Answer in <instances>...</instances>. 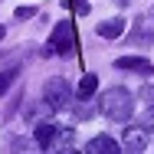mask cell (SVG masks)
Listing matches in <instances>:
<instances>
[{
	"label": "cell",
	"mask_w": 154,
	"mask_h": 154,
	"mask_svg": "<svg viewBox=\"0 0 154 154\" xmlns=\"http://www.w3.org/2000/svg\"><path fill=\"white\" fill-rule=\"evenodd\" d=\"M102 112L112 118V122H128L131 115H134V95L128 92V89H108L105 98H102Z\"/></svg>",
	"instance_id": "obj_1"
},
{
	"label": "cell",
	"mask_w": 154,
	"mask_h": 154,
	"mask_svg": "<svg viewBox=\"0 0 154 154\" xmlns=\"http://www.w3.org/2000/svg\"><path fill=\"white\" fill-rule=\"evenodd\" d=\"M72 49H75V26L69 20H62V23H56V30L46 43V56H66Z\"/></svg>",
	"instance_id": "obj_2"
},
{
	"label": "cell",
	"mask_w": 154,
	"mask_h": 154,
	"mask_svg": "<svg viewBox=\"0 0 154 154\" xmlns=\"http://www.w3.org/2000/svg\"><path fill=\"white\" fill-rule=\"evenodd\" d=\"M43 98H46V105H49L53 112L66 108V105H69V82H66V79H49L46 89H43Z\"/></svg>",
	"instance_id": "obj_3"
},
{
	"label": "cell",
	"mask_w": 154,
	"mask_h": 154,
	"mask_svg": "<svg viewBox=\"0 0 154 154\" xmlns=\"http://www.w3.org/2000/svg\"><path fill=\"white\" fill-rule=\"evenodd\" d=\"M59 138H62V128H56V125H39V128H36V144H39L43 151H49Z\"/></svg>",
	"instance_id": "obj_4"
},
{
	"label": "cell",
	"mask_w": 154,
	"mask_h": 154,
	"mask_svg": "<svg viewBox=\"0 0 154 154\" xmlns=\"http://www.w3.org/2000/svg\"><path fill=\"white\" fill-rule=\"evenodd\" d=\"M115 66L118 69H131V72H141V75H154V66L148 59H141V56H122Z\"/></svg>",
	"instance_id": "obj_5"
},
{
	"label": "cell",
	"mask_w": 154,
	"mask_h": 154,
	"mask_svg": "<svg viewBox=\"0 0 154 154\" xmlns=\"http://www.w3.org/2000/svg\"><path fill=\"white\" fill-rule=\"evenodd\" d=\"M85 151L89 154H115L118 151V141L108 138V134H98V138H92V141L85 144Z\"/></svg>",
	"instance_id": "obj_6"
},
{
	"label": "cell",
	"mask_w": 154,
	"mask_h": 154,
	"mask_svg": "<svg viewBox=\"0 0 154 154\" xmlns=\"http://www.w3.org/2000/svg\"><path fill=\"white\" fill-rule=\"evenodd\" d=\"M148 138H144V125L141 128H128L125 131V151H144Z\"/></svg>",
	"instance_id": "obj_7"
},
{
	"label": "cell",
	"mask_w": 154,
	"mask_h": 154,
	"mask_svg": "<svg viewBox=\"0 0 154 154\" xmlns=\"http://www.w3.org/2000/svg\"><path fill=\"white\" fill-rule=\"evenodd\" d=\"M122 30H125V20H122V17L98 23V36H102V39H118V36H122Z\"/></svg>",
	"instance_id": "obj_8"
},
{
	"label": "cell",
	"mask_w": 154,
	"mask_h": 154,
	"mask_svg": "<svg viewBox=\"0 0 154 154\" xmlns=\"http://www.w3.org/2000/svg\"><path fill=\"white\" fill-rule=\"evenodd\" d=\"M95 89H98V75H92V72H85L82 79H79V89H75V95H79V102H85V98H92Z\"/></svg>",
	"instance_id": "obj_9"
},
{
	"label": "cell",
	"mask_w": 154,
	"mask_h": 154,
	"mask_svg": "<svg viewBox=\"0 0 154 154\" xmlns=\"http://www.w3.org/2000/svg\"><path fill=\"white\" fill-rule=\"evenodd\" d=\"M17 75H20V66H7V69L0 72V95L13 85V79H17Z\"/></svg>",
	"instance_id": "obj_10"
},
{
	"label": "cell",
	"mask_w": 154,
	"mask_h": 154,
	"mask_svg": "<svg viewBox=\"0 0 154 154\" xmlns=\"http://www.w3.org/2000/svg\"><path fill=\"white\" fill-rule=\"evenodd\" d=\"M69 7H75V13H89V10H92L89 0H69Z\"/></svg>",
	"instance_id": "obj_11"
},
{
	"label": "cell",
	"mask_w": 154,
	"mask_h": 154,
	"mask_svg": "<svg viewBox=\"0 0 154 154\" xmlns=\"http://www.w3.org/2000/svg\"><path fill=\"white\" fill-rule=\"evenodd\" d=\"M26 17H33V7H20L17 10V20H26Z\"/></svg>",
	"instance_id": "obj_12"
},
{
	"label": "cell",
	"mask_w": 154,
	"mask_h": 154,
	"mask_svg": "<svg viewBox=\"0 0 154 154\" xmlns=\"http://www.w3.org/2000/svg\"><path fill=\"white\" fill-rule=\"evenodd\" d=\"M141 95H144L148 102H154V85H144V92H141Z\"/></svg>",
	"instance_id": "obj_13"
},
{
	"label": "cell",
	"mask_w": 154,
	"mask_h": 154,
	"mask_svg": "<svg viewBox=\"0 0 154 154\" xmlns=\"http://www.w3.org/2000/svg\"><path fill=\"white\" fill-rule=\"evenodd\" d=\"M144 128H154V108L148 112V115H144Z\"/></svg>",
	"instance_id": "obj_14"
},
{
	"label": "cell",
	"mask_w": 154,
	"mask_h": 154,
	"mask_svg": "<svg viewBox=\"0 0 154 154\" xmlns=\"http://www.w3.org/2000/svg\"><path fill=\"white\" fill-rule=\"evenodd\" d=\"M3 33H7V30H3V26H0V39H3Z\"/></svg>",
	"instance_id": "obj_15"
}]
</instances>
